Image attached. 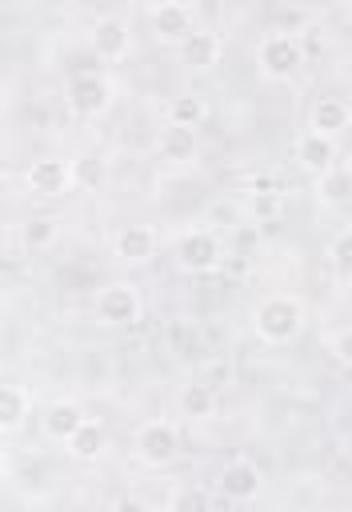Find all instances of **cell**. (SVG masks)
<instances>
[{
    "instance_id": "1",
    "label": "cell",
    "mask_w": 352,
    "mask_h": 512,
    "mask_svg": "<svg viewBox=\"0 0 352 512\" xmlns=\"http://www.w3.org/2000/svg\"><path fill=\"white\" fill-rule=\"evenodd\" d=\"M252 328L264 344H292L304 328V304L300 296H288V292H272L264 300H256L252 308Z\"/></svg>"
},
{
    "instance_id": "2",
    "label": "cell",
    "mask_w": 352,
    "mask_h": 512,
    "mask_svg": "<svg viewBox=\"0 0 352 512\" xmlns=\"http://www.w3.org/2000/svg\"><path fill=\"white\" fill-rule=\"evenodd\" d=\"M256 64H260V72L268 80H292L300 72V64H304V48H300L296 32H272V36H264L260 48H256Z\"/></svg>"
},
{
    "instance_id": "3",
    "label": "cell",
    "mask_w": 352,
    "mask_h": 512,
    "mask_svg": "<svg viewBox=\"0 0 352 512\" xmlns=\"http://www.w3.org/2000/svg\"><path fill=\"white\" fill-rule=\"evenodd\" d=\"M140 308H144L140 304V288L128 284V280H112L96 296V320L104 328H124V324L140 320Z\"/></svg>"
},
{
    "instance_id": "4",
    "label": "cell",
    "mask_w": 352,
    "mask_h": 512,
    "mask_svg": "<svg viewBox=\"0 0 352 512\" xmlns=\"http://www.w3.org/2000/svg\"><path fill=\"white\" fill-rule=\"evenodd\" d=\"M180 452V432L172 420H148L136 428V456L148 468H168Z\"/></svg>"
},
{
    "instance_id": "5",
    "label": "cell",
    "mask_w": 352,
    "mask_h": 512,
    "mask_svg": "<svg viewBox=\"0 0 352 512\" xmlns=\"http://www.w3.org/2000/svg\"><path fill=\"white\" fill-rule=\"evenodd\" d=\"M220 256H224V244H220V236L212 228H192V232H184L176 240V260H180L184 272H196V276L212 272L220 264Z\"/></svg>"
},
{
    "instance_id": "6",
    "label": "cell",
    "mask_w": 352,
    "mask_h": 512,
    "mask_svg": "<svg viewBox=\"0 0 352 512\" xmlns=\"http://www.w3.org/2000/svg\"><path fill=\"white\" fill-rule=\"evenodd\" d=\"M108 104H112V84H108L100 72H76V76L68 80V108H72V116L92 120V116H100Z\"/></svg>"
},
{
    "instance_id": "7",
    "label": "cell",
    "mask_w": 352,
    "mask_h": 512,
    "mask_svg": "<svg viewBox=\"0 0 352 512\" xmlns=\"http://www.w3.org/2000/svg\"><path fill=\"white\" fill-rule=\"evenodd\" d=\"M24 180H28V192H32V196H44V200H56V196H64L68 188H76L72 164L60 160V156H36V160L28 164V172H24Z\"/></svg>"
},
{
    "instance_id": "8",
    "label": "cell",
    "mask_w": 352,
    "mask_h": 512,
    "mask_svg": "<svg viewBox=\"0 0 352 512\" xmlns=\"http://www.w3.org/2000/svg\"><path fill=\"white\" fill-rule=\"evenodd\" d=\"M260 488H264L260 464H252L248 456H236V460H228V464L220 468V492H224V500L248 504V500L260 496Z\"/></svg>"
},
{
    "instance_id": "9",
    "label": "cell",
    "mask_w": 352,
    "mask_h": 512,
    "mask_svg": "<svg viewBox=\"0 0 352 512\" xmlns=\"http://www.w3.org/2000/svg\"><path fill=\"white\" fill-rule=\"evenodd\" d=\"M92 52L100 60H108V64L124 60L132 52V28H128V20L124 16H100L92 24Z\"/></svg>"
},
{
    "instance_id": "10",
    "label": "cell",
    "mask_w": 352,
    "mask_h": 512,
    "mask_svg": "<svg viewBox=\"0 0 352 512\" xmlns=\"http://www.w3.org/2000/svg\"><path fill=\"white\" fill-rule=\"evenodd\" d=\"M220 52H224V44H220V36L208 32V28H192V32L176 44L180 64H188V68H196V72L216 68V64H220Z\"/></svg>"
},
{
    "instance_id": "11",
    "label": "cell",
    "mask_w": 352,
    "mask_h": 512,
    "mask_svg": "<svg viewBox=\"0 0 352 512\" xmlns=\"http://www.w3.org/2000/svg\"><path fill=\"white\" fill-rule=\"evenodd\" d=\"M192 28H196V12H192V4L164 0V4L152 12V32H156L164 44H180Z\"/></svg>"
},
{
    "instance_id": "12",
    "label": "cell",
    "mask_w": 352,
    "mask_h": 512,
    "mask_svg": "<svg viewBox=\"0 0 352 512\" xmlns=\"http://www.w3.org/2000/svg\"><path fill=\"white\" fill-rule=\"evenodd\" d=\"M116 256L124 264H144L156 256V228L148 224H128L116 232Z\"/></svg>"
},
{
    "instance_id": "13",
    "label": "cell",
    "mask_w": 352,
    "mask_h": 512,
    "mask_svg": "<svg viewBox=\"0 0 352 512\" xmlns=\"http://www.w3.org/2000/svg\"><path fill=\"white\" fill-rule=\"evenodd\" d=\"M296 160L312 172V176H320V172H328V168H336V144H332V136H324V132H304L300 136V144H296Z\"/></svg>"
},
{
    "instance_id": "14",
    "label": "cell",
    "mask_w": 352,
    "mask_h": 512,
    "mask_svg": "<svg viewBox=\"0 0 352 512\" xmlns=\"http://www.w3.org/2000/svg\"><path fill=\"white\" fill-rule=\"evenodd\" d=\"M88 416L80 412V404H72V400H56V404H48L44 408V416H40V424H44V436L48 440H56V444H68V436L84 424Z\"/></svg>"
},
{
    "instance_id": "15",
    "label": "cell",
    "mask_w": 352,
    "mask_h": 512,
    "mask_svg": "<svg viewBox=\"0 0 352 512\" xmlns=\"http://www.w3.org/2000/svg\"><path fill=\"white\" fill-rule=\"evenodd\" d=\"M312 128L324 132V136H336V132L352 128V104L340 100V96H320L312 104Z\"/></svg>"
},
{
    "instance_id": "16",
    "label": "cell",
    "mask_w": 352,
    "mask_h": 512,
    "mask_svg": "<svg viewBox=\"0 0 352 512\" xmlns=\"http://www.w3.org/2000/svg\"><path fill=\"white\" fill-rule=\"evenodd\" d=\"M200 152V140H196V128H184V124H168L160 132V156L168 164H192Z\"/></svg>"
},
{
    "instance_id": "17",
    "label": "cell",
    "mask_w": 352,
    "mask_h": 512,
    "mask_svg": "<svg viewBox=\"0 0 352 512\" xmlns=\"http://www.w3.org/2000/svg\"><path fill=\"white\" fill-rule=\"evenodd\" d=\"M28 416H32V396H28V388L4 384V388H0V428L12 436V432L24 428Z\"/></svg>"
},
{
    "instance_id": "18",
    "label": "cell",
    "mask_w": 352,
    "mask_h": 512,
    "mask_svg": "<svg viewBox=\"0 0 352 512\" xmlns=\"http://www.w3.org/2000/svg\"><path fill=\"white\" fill-rule=\"evenodd\" d=\"M104 444H108V432H104V424H96V420H84V424H80V428L68 436V456H72V460H80V464H92V460H100Z\"/></svg>"
},
{
    "instance_id": "19",
    "label": "cell",
    "mask_w": 352,
    "mask_h": 512,
    "mask_svg": "<svg viewBox=\"0 0 352 512\" xmlns=\"http://www.w3.org/2000/svg\"><path fill=\"white\" fill-rule=\"evenodd\" d=\"M176 408H180L188 420H208V416L216 412V392H212V384H204V380L184 384V388L176 392Z\"/></svg>"
},
{
    "instance_id": "20",
    "label": "cell",
    "mask_w": 352,
    "mask_h": 512,
    "mask_svg": "<svg viewBox=\"0 0 352 512\" xmlns=\"http://www.w3.org/2000/svg\"><path fill=\"white\" fill-rule=\"evenodd\" d=\"M56 232H60L56 216H28L20 224V248L24 252H44V248L56 244Z\"/></svg>"
},
{
    "instance_id": "21",
    "label": "cell",
    "mask_w": 352,
    "mask_h": 512,
    "mask_svg": "<svg viewBox=\"0 0 352 512\" xmlns=\"http://www.w3.org/2000/svg\"><path fill=\"white\" fill-rule=\"evenodd\" d=\"M72 180H76V188H84V192H100V188L108 184V160L96 156V152L76 156V160H72Z\"/></svg>"
},
{
    "instance_id": "22",
    "label": "cell",
    "mask_w": 352,
    "mask_h": 512,
    "mask_svg": "<svg viewBox=\"0 0 352 512\" xmlns=\"http://www.w3.org/2000/svg\"><path fill=\"white\" fill-rule=\"evenodd\" d=\"M352 196V172L348 168H328V172H320L316 176V200L320 204H344Z\"/></svg>"
},
{
    "instance_id": "23",
    "label": "cell",
    "mask_w": 352,
    "mask_h": 512,
    "mask_svg": "<svg viewBox=\"0 0 352 512\" xmlns=\"http://www.w3.org/2000/svg\"><path fill=\"white\" fill-rule=\"evenodd\" d=\"M204 116H208V108H204V100H200V96H192V92H180V96H172V100H168V124L200 128V124H204Z\"/></svg>"
},
{
    "instance_id": "24",
    "label": "cell",
    "mask_w": 352,
    "mask_h": 512,
    "mask_svg": "<svg viewBox=\"0 0 352 512\" xmlns=\"http://www.w3.org/2000/svg\"><path fill=\"white\" fill-rule=\"evenodd\" d=\"M328 260L340 276H352V228H340L328 244Z\"/></svg>"
},
{
    "instance_id": "25",
    "label": "cell",
    "mask_w": 352,
    "mask_h": 512,
    "mask_svg": "<svg viewBox=\"0 0 352 512\" xmlns=\"http://www.w3.org/2000/svg\"><path fill=\"white\" fill-rule=\"evenodd\" d=\"M172 512H208L212 508V496L204 488H180L172 500H168Z\"/></svg>"
},
{
    "instance_id": "26",
    "label": "cell",
    "mask_w": 352,
    "mask_h": 512,
    "mask_svg": "<svg viewBox=\"0 0 352 512\" xmlns=\"http://www.w3.org/2000/svg\"><path fill=\"white\" fill-rule=\"evenodd\" d=\"M248 208H252V216L264 224V220H276V216H280L284 196H280L276 188H272V192H252V204H248Z\"/></svg>"
},
{
    "instance_id": "27",
    "label": "cell",
    "mask_w": 352,
    "mask_h": 512,
    "mask_svg": "<svg viewBox=\"0 0 352 512\" xmlns=\"http://www.w3.org/2000/svg\"><path fill=\"white\" fill-rule=\"evenodd\" d=\"M328 352H332L340 364H348V368H352V328L332 332V336H328Z\"/></svg>"
},
{
    "instance_id": "28",
    "label": "cell",
    "mask_w": 352,
    "mask_h": 512,
    "mask_svg": "<svg viewBox=\"0 0 352 512\" xmlns=\"http://www.w3.org/2000/svg\"><path fill=\"white\" fill-rule=\"evenodd\" d=\"M196 20H220L224 16V0H192Z\"/></svg>"
},
{
    "instance_id": "29",
    "label": "cell",
    "mask_w": 352,
    "mask_h": 512,
    "mask_svg": "<svg viewBox=\"0 0 352 512\" xmlns=\"http://www.w3.org/2000/svg\"><path fill=\"white\" fill-rule=\"evenodd\" d=\"M296 28H304V12H300V8H288V12H284V28H280V32H296Z\"/></svg>"
},
{
    "instance_id": "30",
    "label": "cell",
    "mask_w": 352,
    "mask_h": 512,
    "mask_svg": "<svg viewBox=\"0 0 352 512\" xmlns=\"http://www.w3.org/2000/svg\"><path fill=\"white\" fill-rule=\"evenodd\" d=\"M344 168H348V172H352V152H348V164H344Z\"/></svg>"
},
{
    "instance_id": "31",
    "label": "cell",
    "mask_w": 352,
    "mask_h": 512,
    "mask_svg": "<svg viewBox=\"0 0 352 512\" xmlns=\"http://www.w3.org/2000/svg\"><path fill=\"white\" fill-rule=\"evenodd\" d=\"M348 4H352V0H348Z\"/></svg>"
}]
</instances>
